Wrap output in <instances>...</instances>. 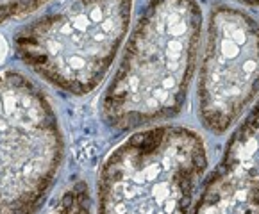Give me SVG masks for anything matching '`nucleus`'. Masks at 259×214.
<instances>
[{
	"label": "nucleus",
	"instance_id": "nucleus-9",
	"mask_svg": "<svg viewBox=\"0 0 259 214\" xmlns=\"http://www.w3.org/2000/svg\"><path fill=\"white\" fill-rule=\"evenodd\" d=\"M241 4H247V6H259V0H238Z\"/></svg>",
	"mask_w": 259,
	"mask_h": 214
},
{
	"label": "nucleus",
	"instance_id": "nucleus-4",
	"mask_svg": "<svg viewBox=\"0 0 259 214\" xmlns=\"http://www.w3.org/2000/svg\"><path fill=\"white\" fill-rule=\"evenodd\" d=\"M65 153L49 95L20 70H0V214H39Z\"/></svg>",
	"mask_w": 259,
	"mask_h": 214
},
{
	"label": "nucleus",
	"instance_id": "nucleus-1",
	"mask_svg": "<svg viewBox=\"0 0 259 214\" xmlns=\"http://www.w3.org/2000/svg\"><path fill=\"white\" fill-rule=\"evenodd\" d=\"M197 0H149L100 100L107 129L127 132L181 115L197 66Z\"/></svg>",
	"mask_w": 259,
	"mask_h": 214
},
{
	"label": "nucleus",
	"instance_id": "nucleus-3",
	"mask_svg": "<svg viewBox=\"0 0 259 214\" xmlns=\"http://www.w3.org/2000/svg\"><path fill=\"white\" fill-rule=\"evenodd\" d=\"M133 0H68L20 27L16 58L52 89L86 96L109 73L129 31Z\"/></svg>",
	"mask_w": 259,
	"mask_h": 214
},
{
	"label": "nucleus",
	"instance_id": "nucleus-10",
	"mask_svg": "<svg viewBox=\"0 0 259 214\" xmlns=\"http://www.w3.org/2000/svg\"><path fill=\"white\" fill-rule=\"evenodd\" d=\"M47 2H50V0H36V6H38V9H39L43 4H47Z\"/></svg>",
	"mask_w": 259,
	"mask_h": 214
},
{
	"label": "nucleus",
	"instance_id": "nucleus-2",
	"mask_svg": "<svg viewBox=\"0 0 259 214\" xmlns=\"http://www.w3.org/2000/svg\"><path fill=\"white\" fill-rule=\"evenodd\" d=\"M207 165L206 143L190 127L138 130L100 166L97 214H190Z\"/></svg>",
	"mask_w": 259,
	"mask_h": 214
},
{
	"label": "nucleus",
	"instance_id": "nucleus-7",
	"mask_svg": "<svg viewBox=\"0 0 259 214\" xmlns=\"http://www.w3.org/2000/svg\"><path fill=\"white\" fill-rule=\"evenodd\" d=\"M49 214H93V195L88 182L82 179L70 182Z\"/></svg>",
	"mask_w": 259,
	"mask_h": 214
},
{
	"label": "nucleus",
	"instance_id": "nucleus-8",
	"mask_svg": "<svg viewBox=\"0 0 259 214\" xmlns=\"http://www.w3.org/2000/svg\"><path fill=\"white\" fill-rule=\"evenodd\" d=\"M34 11H38L36 0H0V23Z\"/></svg>",
	"mask_w": 259,
	"mask_h": 214
},
{
	"label": "nucleus",
	"instance_id": "nucleus-6",
	"mask_svg": "<svg viewBox=\"0 0 259 214\" xmlns=\"http://www.w3.org/2000/svg\"><path fill=\"white\" fill-rule=\"evenodd\" d=\"M191 214H259V100L229 138Z\"/></svg>",
	"mask_w": 259,
	"mask_h": 214
},
{
	"label": "nucleus",
	"instance_id": "nucleus-5",
	"mask_svg": "<svg viewBox=\"0 0 259 214\" xmlns=\"http://www.w3.org/2000/svg\"><path fill=\"white\" fill-rule=\"evenodd\" d=\"M259 93V23L233 6H213L197 82V115L211 134H225Z\"/></svg>",
	"mask_w": 259,
	"mask_h": 214
}]
</instances>
